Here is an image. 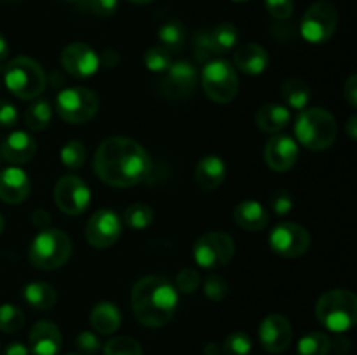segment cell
I'll return each instance as SVG.
<instances>
[{
    "mask_svg": "<svg viewBox=\"0 0 357 355\" xmlns=\"http://www.w3.org/2000/svg\"><path fill=\"white\" fill-rule=\"evenodd\" d=\"M152 162L138 141L124 136L108 138L98 146L94 171L103 183L115 188H131L149 178Z\"/></svg>",
    "mask_w": 357,
    "mask_h": 355,
    "instance_id": "cell-1",
    "label": "cell"
},
{
    "mask_svg": "<svg viewBox=\"0 0 357 355\" xmlns=\"http://www.w3.org/2000/svg\"><path fill=\"white\" fill-rule=\"evenodd\" d=\"M131 306L138 322L146 327H162L174 317L178 291L167 278L146 275L139 278L131 292Z\"/></svg>",
    "mask_w": 357,
    "mask_h": 355,
    "instance_id": "cell-2",
    "label": "cell"
},
{
    "mask_svg": "<svg viewBox=\"0 0 357 355\" xmlns=\"http://www.w3.org/2000/svg\"><path fill=\"white\" fill-rule=\"evenodd\" d=\"M296 139L310 152H323L337 139L338 125L333 115L324 108H305L295 124Z\"/></svg>",
    "mask_w": 357,
    "mask_h": 355,
    "instance_id": "cell-3",
    "label": "cell"
},
{
    "mask_svg": "<svg viewBox=\"0 0 357 355\" xmlns=\"http://www.w3.org/2000/svg\"><path fill=\"white\" fill-rule=\"evenodd\" d=\"M316 317L326 329L333 333H347L357 320V298L347 289H333L317 299Z\"/></svg>",
    "mask_w": 357,
    "mask_h": 355,
    "instance_id": "cell-4",
    "label": "cell"
},
{
    "mask_svg": "<svg viewBox=\"0 0 357 355\" xmlns=\"http://www.w3.org/2000/svg\"><path fill=\"white\" fill-rule=\"evenodd\" d=\"M28 256L38 270H56L72 256V240L63 230L45 228L31 240Z\"/></svg>",
    "mask_w": 357,
    "mask_h": 355,
    "instance_id": "cell-5",
    "label": "cell"
},
{
    "mask_svg": "<svg viewBox=\"0 0 357 355\" xmlns=\"http://www.w3.org/2000/svg\"><path fill=\"white\" fill-rule=\"evenodd\" d=\"M3 80L10 93L20 100H35L45 89V73L35 59L20 56L3 70Z\"/></svg>",
    "mask_w": 357,
    "mask_h": 355,
    "instance_id": "cell-6",
    "label": "cell"
},
{
    "mask_svg": "<svg viewBox=\"0 0 357 355\" xmlns=\"http://www.w3.org/2000/svg\"><path fill=\"white\" fill-rule=\"evenodd\" d=\"M202 89L206 96L220 104H227L239 93V77L232 63L227 59H211L202 70Z\"/></svg>",
    "mask_w": 357,
    "mask_h": 355,
    "instance_id": "cell-7",
    "label": "cell"
},
{
    "mask_svg": "<svg viewBox=\"0 0 357 355\" xmlns=\"http://www.w3.org/2000/svg\"><path fill=\"white\" fill-rule=\"evenodd\" d=\"M56 110L68 124H86L100 110V100L87 87H66L56 97Z\"/></svg>",
    "mask_w": 357,
    "mask_h": 355,
    "instance_id": "cell-8",
    "label": "cell"
},
{
    "mask_svg": "<svg viewBox=\"0 0 357 355\" xmlns=\"http://www.w3.org/2000/svg\"><path fill=\"white\" fill-rule=\"evenodd\" d=\"M337 26V7L328 0H319L305 10L302 24H300V31H302V37L310 44H324L333 37Z\"/></svg>",
    "mask_w": 357,
    "mask_h": 355,
    "instance_id": "cell-9",
    "label": "cell"
},
{
    "mask_svg": "<svg viewBox=\"0 0 357 355\" xmlns=\"http://www.w3.org/2000/svg\"><path fill=\"white\" fill-rule=\"evenodd\" d=\"M236 253V242L227 232H208L194 246V260L199 267L213 268L225 267Z\"/></svg>",
    "mask_w": 357,
    "mask_h": 355,
    "instance_id": "cell-10",
    "label": "cell"
},
{
    "mask_svg": "<svg viewBox=\"0 0 357 355\" xmlns=\"http://www.w3.org/2000/svg\"><path fill=\"white\" fill-rule=\"evenodd\" d=\"M268 246L282 258H298L309 251L310 233L298 223H279L268 235Z\"/></svg>",
    "mask_w": 357,
    "mask_h": 355,
    "instance_id": "cell-11",
    "label": "cell"
},
{
    "mask_svg": "<svg viewBox=\"0 0 357 355\" xmlns=\"http://www.w3.org/2000/svg\"><path fill=\"white\" fill-rule=\"evenodd\" d=\"M54 200L59 211L65 214L77 216L82 214L91 202L89 187L77 176H63L56 183L54 188Z\"/></svg>",
    "mask_w": 357,
    "mask_h": 355,
    "instance_id": "cell-12",
    "label": "cell"
},
{
    "mask_svg": "<svg viewBox=\"0 0 357 355\" xmlns=\"http://www.w3.org/2000/svg\"><path fill=\"white\" fill-rule=\"evenodd\" d=\"M122 233L121 218L112 209H100L86 225V239L96 249H107L119 240Z\"/></svg>",
    "mask_w": 357,
    "mask_h": 355,
    "instance_id": "cell-13",
    "label": "cell"
},
{
    "mask_svg": "<svg viewBox=\"0 0 357 355\" xmlns=\"http://www.w3.org/2000/svg\"><path fill=\"white\" fill-rule=\"evenodd\" d=\"M61 66L73 79H89L100 70L101 61L93 47L82 42H73L63 49Z\"/></svg>",
    "mask_w": 357,
    "mask_h": 355,
    "instance_id": "cell-14",
    "label": "cell"
},
{
    "mask_svg": "<svg viewBox=\"0 0 357 355\" xmlns=\"http://www.w3.org/2000/svg\"><path fill=\"white\" fill-rule=\"evenodd\" d=\"M258 336H260L261 347L265 350L271 352V354H281L291 343V324L281 313H271L261 320Z\"/></svg>",
    "mask_w": 357,
    "mask_h": 355,
    "instance_id": "cell-15",
    "label": "cell"
},
{
    "mask_svg": "<svg viewBox=\"0 0 357 355\" xmlns=\"http://www.w3.org/2000/svg\"><path fill=\"white\" fill-rule=\"evenodd\" d=\"M264 157L272 171L284 173L298 160V143L288 134H274L265 145Z\"/></svg>",
    "mask_w": 357,
    "mask_h": 355,
    "instance_id": "cell-16",
    "label": "cell"
},
{
    "mask_svg": "<svg viewBox=\"0 0 357 355\" xmlns=\"http://www.w3.org/2000/svg\"><path fill=\"white\" fill-rule=\"evenodd\" d=\"M197 84V72L188 61L171 63L162 80V93L169 100H181L194 90Z\"/></svg>",
    "mask_w": 357,
    "mask_h": 355,
    "instance_id": "cell-17",
    "label": "cell"
},
{
    "mask_svg": "<svg viewBox=\"0 0 357 355\" xmlns=\"http://www.w3.org/2000/svg\"><path fill=\"white\" fill-rule=\"evenodd\" d=\"M30 190V178L20 167H7L0 173V200L6 204H21L28 198Z\"/></svg>",
    "mask_w": 357,
    "mask_h": 355,
    "instance_id": "cell-18",
    "label": "cell"
},
{
    "mask_svg": "<svg viewBox=\"0 0 357 355\" xmlns=\"http://www.w3.org/2000/svg\"><path fill=\"white\" fill-rule=\"evenodd\" d=\"M61 331L51 320H40L30 331V352L33 355H58Z\"/></svg>",
    "mask_w": 357,
    "mask_h": 355,
    "instance_id": "cell-19",
    "label": "cell"
},
{
    "mask_svg": "<svg viewBox=\"0 0 357 355\" xmlns=\"http://www.w3.org/2000/svg\"><path fill=\"white\" fill-rule=\"evenodd\" d=\"M2 157L10 164H26L33 159L37 152V141L31 134L24 131H14L3 139Z\"/></svg>",
    "mask_w": 357,
    "mask_h": 355,
    "instance_id": "cell-20",
    "label": "cell"
},
{
    "mask_svg": "<svg viewBox=\"0 0 357 355\" xmlns=\"http://www.w3.org/2000/svg\"><path fill=\"white\" fill-rule=\"evenodd\" d=\"M227 178V166L223 159L216 155H208L199 160L195 167V183L204 191H213L222 187Z\"/></svg>",
    "mask_w": 357,
    "mask_h": 355,
    "instance_id": "cell-21",
    "label": "cell"
},
{
    "mask_svg": "<svg viewBox=\"0 0 357 355\" xmlns=\"http://www.w3.org/2000/svg\"><path fill=\"white\" fill-rule=\"evenodd\" d=\"M268 52L258 44H244L234 52V65L248 75H260L267 70Z\"/></svg>",
    "mask_w": 357,
    "mask_h": 355,
    "instance_id": "cell-22",
    "label": "cell"
},
{
    "mask_svg": "<svg viewBox=\"0 0 357 355\" xmlns=\"http://www.w3.org/2000/svg\"><path fill=\"white\" fill-rule=\"evenodd\" d=\"M234 219L243 230L258 232V230H264L267 226L268 212L260 202L243 200L234 209Z\"/></svg>",
    "mask_w": 357,
    "mask_h": 355,
    "instance_id": "cell-23",
    "label": "cell"
},
{
    "mask_svg": "<svg viewBox=\"0 0 357 355\" xmlns=\"http://www.w3.org/2000/svg\"><path fill=\"white\" fill-rule=\"evenodd\" d=\"M289 120H291V113L284 104H274L268 103L264 104L260 110L255 115V122L260 131L267 132V134H278L282 129L288 127Z\"/></svg>",
    "mask_w": 357,
    "mask_h": 355,
    "instance_id": "cell-24",
    "label": "cell"
},
{
    "mask_svg": "<svg viewBox=\"0 0 357 355\" xmlns=\"http://www.w3.org/2000/svg\"><path fill=\"white\" fill-rule=\"evenodd\" d=\"M91 326L100 334H112L121 327L122 315L117 305L112 301H100L91 310Z\"/></svg>",
    "mask_w": 357,
    "mask_h": 355,
    "instance_id": "cell-25",
    "label": "cell"
},
{
    "mask_svg": "<svg viewBox=\"0 0 357 355\" xmlns=\"http://www.w3.org/2000/svg\"><path fill=\"white\" fill-rule=\"evenodd\" d=\"M23 298L31 308L49 310L56 305L58 294H56L54 287L47 282H30V284L24 285Z\"/></svg>",
    "mask_w": 357,
    "mask_h": 355,
    "instance_id": "cell-26",
    "label": "cell"
},
{
    "mask_svg": "<svg viewBox=\"0 0 357 355\" xmlns=\"http://www.w3.org/2000/svg\"><path fill=\"white\" fill-rule=\"evenodd\" d=\"M281 96L289 108L305 110L310 101V87L302 79H288L282 84Z\"/></svg>",
    "mask_w": 357,
    "mask_h": 355,
    "instance_id": "cell-27",
    "label": "cell"
},
{
    "mask_svg": "<svg viewBox=\"0 0 357 355\" xmlns=\"http://www.w3.org/2000/svg\"><path fill=\"white\" fill-rule=\"evenodd\" d=\"M237 38H239V31H237L236 24L232 23H220L218 26L209 31V40H211L215 56L229 54L236 47Z\"/></svg>",
    "mask_w": 357,
    "mask_h": 355,
    "instance_id": "cell-28",
    "label": "cell"
},
{
    "mask_svg": "<svg viewBox=\"0 0 357 355\" xmlns=\"http://www.w3.org/2000/svg\"><path fill=\"white\" fill-rule=\"evenodd\" d=\"M159 37L160 47L167 49L169 52H176L183 47L185 40H187V33H185V26L180 21H167L157 31Z\"/></svg>",
    "mask_w": 357,
    "mask_h": 355,
    "instance_id": "cell-29",
    "label": "cell"
},
{
    "mask_svg": "<svg viewBox=\"0 0 357 355\" xmlns=\"http://www.w3.org/2000/svg\"><path fill=\"white\" fill-rule=\"evenodd\" d=\"M52 108L49 101L37 100L26 108L24 111V124L30 131H44L49 124H51Z\"/></svg>",
    "mask_w": 357,
    "mask_h": 355,
    "instance_id": "cell-30",
    "label": "cell"
},
{
    "mask_svg": "<svg viewBox=\"0 0 357 355\" xmlns=\"http://www.w3.org/2000/svg\"><path fill=\"white\" fill-rule=\"evenodd\" d=\"M330 338L324 333L314 331V333L305 334V336L298 341L296 352H298V355H328L330 354Z\"/></svg>",
    "mask_w": 357,
    "mask_h": 355,
    "instance_id": "cell-31",
    "label": "cell"
},
{
    "mask_svg": "<svg viewBox=\"0 0 357 355\" xmlns=\"http://www.w3.org/2000/svg\"><path fill=\"white\" fill-rule=\"evenodd\" d=\"M153 221V211L150 205L146 204H132L126 209L124 212V223L132 230H143L146 226L152 225Z\"/></svg>",
    "mask_w": 357,
    "mask_h": 355,
    "instance_id": "cell-32",
    "label": "cell"
},
{
    "mask_svg": "<svg viewBox=\"0 0 357 355\" xmlns=\"http://www.w3.org/2000/svg\"><path fill=\"white\" fill-rule=\"evenodd\" d=\"M63 166L68 169H80L87 160V148L80 141H68L59 152Z\"/></svg>",
    "mask_w": 357,
    "mask_h": 355,
    "instance_id": "cell-33",
    "label": "cell"
},
{
    "mask_svg": "<svg viewBox=\"0 0 357 355\" xmlns=\"http://www.w3.org/2000/svg\"><path fill=\"white\" fill-rule=\"evenodd\" d=\"M143 63H145L146 70H150V72L164 73L167 72V68L173 63V58H171V52L167 49L155 45V47H150L143 54Z\"/></svg>",
    "mask_w": 357,
    "mask_h": 355,
    "instance_id": "cell-34",
    "label": "cell"
},
{
    "mask_svg": "<svg viewBox=\"0 0 357 355\" xmlns=\"http://www.w3.org/2000/svg\"><path fill=\"white\" fill-rule=\"evenodd\" d=\"M24 326L23 310L14 305H0V331L2 333H17Z\"/></svg>",
    "mask_w": 357,
    "mask_h": 355,
    "instance_id": "cell-35",
    "label": "cell"
},
{
    "mask_svg": "<svg viewBox=\"0 0 357 355\" xmlns=\"http://www.w3.org/2000/svg\"><path fill=\"white\" fill-rule=\"evenodd\" d=\"M105 355H143L142 345L129 336H117L112 338L107 345H105Z\"/></svg>",
    "mask_w": 357,
    "mask_h": 355,
    "instance_id": "cell-36",
    "label": "cell"
},
{
    "mask_svg": "<svg viewBox=\"0 0 357 355\" xmlns=\"http://www.w3.org/2000/svg\"><path fill=\"white\" fill-rule=\"evenodd\" d=\"M253 343L251 338L243 331H236V333L229 334L223 343V354L225 355H250Z\"/></svg>",
    "mask_w": 357,
    "mask_h": 355,
    "instance_id": "cell-37",
    "label": "cell"
},
{
    "mask_svg": "<svg viewBox=\"0 0 357 355\" xmlns=\"http://www.w3.org/2000/svg\"><path fill=\"white\" fill-rule=\"evenodd\" d=\"M204 292L211 301H222L229 294V284L222 275L211 274L204 278Z\"/></svg>",
    "mask_w": 357,
    "mask_h": 355,
    "instance_id": "cell-38",
    "label": "cell"
},
{
    "mask_svg": "<svg viewBox=\"0 0 357 355\" xmlns=\"http://www.w3.org/2000/svg\"><path fill=\"white\" fill-rule=\"evenodd\" d=\"M201 285V275L194 268H183V270L178 271L176 275V291L185 292H195Z\"/></svg>",
    "mask_w": 357,
    "mask_h": 355,
    "instance_id": "cell-39",
    "label": "cell"
},
{
    "mask_svg": "<svg viewBox=\"0 0 357 355\" xmlns=\"http://www.w3.org/2000/svg\"><path fill=\"white\" fill-rule=\"evenodd\" d=\"M194 52H195V58H197V61L202 63V65H206L208 61L215 59V52H213L208 30H202L195 35Z\"/></svg>",
    "mask_w": 357,
    "mask_h": 355,
    "instance_id": "cell-40",
    "label": "cell"
},
{
    "mask_svg": "<svg viewBox=\"0 0 357 355\" xmlns=\"http://www.w3.org/2000/svg\"><path fill=\"white\" fill-rule=\"evenodd\" d=\"M75 347L82 355H94L100 352L101 341L100 338H98L96 334L91 333V331H82V333L75 338Z\"/></svg>",
    "mask_w": 357,
    "mask_h": 355,
    "instance_id": "cell-41",
    "label": "cell"
},
{
    "mask_svg": "<svg viewBox=\"0 0 357 355\" xmlns=\"http://www.w3.org/2000/svg\"><path fill=\"white\" fill-rule=\"evenodd\" d=\"M265 7H267L268 14L275 19H288L293 14L295 3H293V0H265Z\"/></svg>",
    "mask_w": 357,
    "mask_h": 355,
    "instance_id": "cell-42",
    "label": "cell"
},
{
    "mask_svg": "<svg viewBox=\"0 0 357 355\" xmlns=\"http://www.w3.org/2000/svg\"><path fill=\"white\" fill-rule=\"evenodd\" d=\"M86 6L87 9L93 14H96V16L107 17L112 16V14L117 10L119 0H87Z\"/></svg>",
    "mask_w": 357,
    "mask_h": 355,
    "instance_id": "cell-43",
    "label": "cell"
},
{
    "mask_svg": "<svg viewBox=\"0 0 357 355\" xmlns=\"http://www.w3.org/2000/svg\"><path fill=\"white\" fill-rule=\"evenodd\" d=\"M272 209L275 211V214L286 216L293 209V197L286 190H279L272 197Z\"/></svg>",
    "mask_w": 357,
    "mask_h": 355,
    "instance_id": "cell-44",
    "label": "cell"
},
{
    "mask_svg": "<svg viewBox=\"0 0 357 355\" xmlns=\"http://www.w3.org/2000/svg\"><path fill=\"white\" fill-rule=\"evenodd\" d=\"M17 110L13 103L0 100V127H13L17 122Z\"/></svg>",
    "mask_w": 357,
    "mask_h": 355,
    "instance_id": "cell-45",
    "label": "cell"
},
{
    "mask_svg": "<svg viewBox=\"0 0 357 355\" xmlns=\"http://www.w3.org/2000/svg\"><path fill=\"white\" fill-rule=\"evenodd\" d=\"M344 97L352 108L357 106V75H351L344 86Z\"/></svg>",
    "mask_w": 357,
    "mask_h": 355,
    "instance_id": "cell-46",
    "label": "cell"
},
{
    "mask_svg": "<svg viewBox=\"0 0 357 355\" xmlns=\"http://www.w3.org/2000/svg\"><path fill=\"white\" fill-rule=\"evenodd\" d=\"M31 219H33V225L40 230H45L51 226V214H49L45 209H37V211H33Z\"/></svg>",
    "mask_w": 357,
    "mask_h": 355,
    "instance_id": "cell-47",
    "label": "cell"
},
{
    "mask_svg": "<svg viewBox=\"0 0 357 355\" xmlns=\"http://www.w3.org/2000/svg\"><path fill=\"white\" fill-rule=\"evenodd\" d=\"M3 355H30V350H28L23 343H17L16 341V343H10L9 347L6 348Z\"/></svg>",
    "mask_w": 357,
    "mask_h": 355,
    "instance_id": "cell-48",
    "label": "cell"
},
{
    "mask_svg": "<svg viewBox=\"0 0 357 355\" xmlns=\"http://www.w3.org/2000/svg\"><path fill=\"white\" fill-rule=\"evenodd\" d=\"M101 59H103V63H105V66H108V68H114L115 65H117L119 63V54L115 51H105V54H103V58H100V61Z\"/></svg>",
    "mask_w": 357,
    "mask_h": 355,
    "instance_id": "cell-49",
    "label": "cell"
},
{
    "mask_svg": "<svg viewBox=\"0 0 357 355\" xmlns=\"http://www.w3.org/2000/svg\"><path fill=\"white\" fill-rule=\"evenodd\" d=\"M345 131H347V136L352 139V141H356L357 138V117L356 115H352L351 118H349L347 125H345Z\"/></svg>",
    "mask_w": 357,
    "mask_h": 355,
    "instance_id": "cell-50",
    "label": "cell"
},
{
    "mask_svg": "<svg viewBox=\"0 0 357 355\" xmlns=\"http://www.w3.org/2000/svg\"><path fill=\"white\" fill-rule=\"evenodd\" d=\"M7 56H9V44H7L6 37L0 33V61H3Z\"/></svg>",
    "mask_w": 357,
    "mask_h": 355,
    "instance_id": "cell-51",
    "label": "cell"
},
{
    "mask_svg": "<svg viewBox=\"0 0 357 355\" xmlns=\"http://www.w3.org/2000/svg\"><path fill=\"white\" fill-rule=\"evenodd\" d=\"M218 348H216L215 343H209L208 347H206V355H218Z\"/></svg>",
    "mask_w": 357,
    "mask_h": 355,
    "instance_id": "cell-52",
    "label": "cell"
},
{
    "mask_svg": "<svg viewBox=\"0 0 357 355\" xmlns=\"http://www.w3.org/2000/svg\"><path fill=\"white\" fill-rule=\"evenodd\" d=\"M128 2L136 3V6H146V3H152L155 2V0H128Z\"/></svg>",
    "mask_w": 357,
    "mask_h": 355,
    "instance_id": "cell-53",
    "label": "cell"
},
{
    "mask_svg": "<svg viewBox=\"0 0 357 355\" xmlns=\"http://www.w3.org/2000/svg\"><path fill=\"white\" fill-rule=\"evenodd\" d=\"M3 230H6V219H3V216L0 214V235L3 233Z\"/></svg>",
    "mask_w": 357,
    "mask_h": 355,
    "instance_id": "cell-54",
    "label": "cell"
},
{
    "mask_svg": "<svg viewBox=\"0 0 357 355\" xmlns=\"http://www.w3.org/2000/svg\"><path fill=\"white\" fill-rule=\"evenodd\" d=\"M232 2H239V3H243V2H250V0H232Z\"/></svg>",
    "mask_w": 357,
    "mask_h": 355,
    "instance_id": "cell-55",
    "label": "cell"
},
{
    "mask_svg": "<svg viewBox=\"0 0 357 355\" xmlns=\"http://www.w3.org/2000/svg\"><path fill=\"white\" fill-rule=\"evenodd\" d=\"M65 2H80V0H65Z\"/></svg>",
    "mask_w": 357,
    "mask_h": 355,
    "instance_id": "cell-56",
    "label": "cell"
},
{
    "mask_svg": "<svg viewBox=\"0 0 357 355\" xmlns=\"http://www.w3.org/2000/svg\"><path fill=\"white\" fill-rule=\"evenodd\" d=\"M68 355H79V354H68Z\"/></svg>",
    "mask_w": 357,
    "mask_h": 355,
    "instance_id": "cell-57",
    "label": "cell"
}]
</instances>
